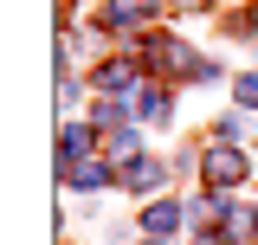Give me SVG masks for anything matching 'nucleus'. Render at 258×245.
I'll use <instances>...</instances> for the list:
<instances>
[{
    "instance_id": "f257e3e1",
    "label": "nucleus",
    "mask_w": 258,
    "mask_h": 245,
    "mask_svg": "<svg viewBox=\"0 0 258 245\" xmlns=\"http://www.w3.org/2000/svg\"><path fill=\"white\" fill-rule=\"evenodd\" d=\"M155 181H161L155 161H136V168H123V187H155Z\"/></svg>"
},
{
    "instance_id": "f03ea898",
    "label": "nucleus",
    "mask_w": 258,
    "mask_h": 245,
    "mask_svg": "<svg viewBox=\"0 0 258 245\" xmlns=\"http://www.w3.org/2000/svg\"><path fill=\"white\" fill-rule=\"evenodd\" d=\"M207 168H213V181H239V174H245V161H239V155H213Z\"/></svg>"
},
{
    "instance_id": "7ed1b4c3",
    "label": "nucleus",
    "mask_w": 258,
    "mask_h": 245,
    "mask_svg": "<svg viewBox=\"0 0 258 245\" xmlns=\"http://www.w3.org/2000/svg\"><path fill=\"white\" fill-rule=\"evenodd\" d=\"M174 219H181L174 207H149V232H174Z\"/></svg>"
},
{
    "instance_id": "20e7f679",
    "label": "nucleus",
    "mask_w": 258,
    "mask_h": 245,
    "mask_svg": "<svg viewBox=\"0 0 258 245\" xmlns=\"http://www.w3.org/2000/svg\"><path fill=\"white\" fill-rule=\"evenodd\" d=\"M155 0H116V20H129V13H149Z\"/></svg>"
}]
</instances>
